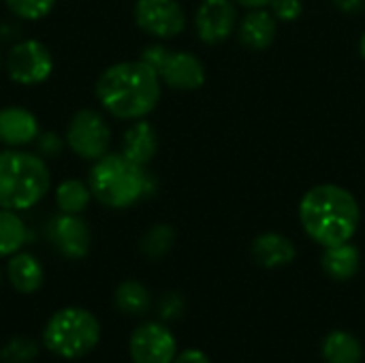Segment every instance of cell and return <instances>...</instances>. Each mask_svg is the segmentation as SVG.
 <instances>
[{"instance_id":"cell-1","label":"cell","mask_w":365,"mask_h":363,"mask_svg":"<svg viewBox=\"0 0 365 363\" xmlns=\"http://www.w3.org/2000/svg\"><path fill=\"white\" fill-rule=\"evenodd\" d=\"M160 77L143 60L107 66L94 86L96 98L107 113L120 120H141L160 101Z\"/></svg>"},{"instance_id":"cell-2","label":"cell","mask_w":365,"mask_h":363,"mask_svg":"<svg viewBox=\"0 0 365 363\" xmlns=\"http://www.w3.org/2000/svg\"><path fill=\"white\" fill-rule=\"evenodd\" d=\"M304 233L323 248L351 242L361 223L355 195L338 184L312 186L297 208Z\"/></svg>"},{"instance_id":"cell-3","label":"cell","mask_w":365,"mask_h":363,"mask_svg":"<svg viewBox=\"0 0 365 363\" xmlns=\"http://www.w3.org/2000/svg\"><path fill=\"white\" fill-rule=\"evenodd\" d=\"M88 186L101 205L126 210L154 195L156 180L143 165L133 163L122 152H107L94 160L88 175Z\"/></svg>"},{"instance_id":"cell-4","label":"cell","mask_w":365,"mask_h":363,"mask_svg":"<svg viewBox=\"0 0 365 363\" xmlns=\"http://www.w3.org/2000/svg\"><path fill=\"white\" fill-rule=\"evenodd\" d=\"M51 186V173L43 156L4 150L0 152V210L26 212L34 208Z\"/></svg>"},{"instance_id":"cell-5","label":"cell","mask_w":365,"mask_h":363,"mask_svg":"<svg viewBox=\"0 0 365 363\" xmlns=\"http://www.w3.org/2000/svg\"><path fill=\"white\" fill-rule=\"evenodd\" d=\"M101 342L98 319L79 306H68L49 317L43 327V344L60 359H81Z\"/></svg>"},{"instance_id":"cell-6","label":"cell","mask_w":365,"mask_h":363,"mask_svg":"<svg viewBox=\"0 0 365 363\" xmlns=\"http://www.w3.org/2000/svg\"><path fill=\"white\" fill-rule=\"evenodd\" d=\"M145 64H150L163 83H167L173 90H199L205 83V66L203 62L190 53V51H173L160 43L148 45L141 51V58Z\"/></svg>"},{"instance_id":"cell-7","label":"cell","mask_w":365,"mask_h":363,"mask_svg":"<svg viewBox=\"0 0 365 363\" xmlns=\"http://www.w3.org/2000/svg\"><path fill=\"white\" fill-rule=\"evenodd\" d=\"M111 128L96 109H79L66 126V145L81 160H98L109 152Z\"/></svg>"},{"instance_id":"cell-8","label":"cell","mask_w":365,"mask_h":363,"mask_svg":"<svg viewBox=\"0 0 365 363\" xmlns=\"http://www.w3.org/2000/svg\"><path fill=\"white\" fill-rule=\"evenodd\" d=\"M6 71L15 83L36 86L51 75L53 56L45 43L36 39H26L11 47L6 58Z\"/></svg>"},{"instance_id":"cell-9","label":"cell","mask_w":365,"mask_h":363,"mask_svg":"<svg viewBox=\"0 0 365 363\" xmlns=\"http://www.w3.org/2000/svg\"><path fill=\"white\" fill-rule=\"evenodd\" d=\"M178 353V340L163 321L141 323L128 338V355L133 363H173Z\"/></svg>"},{"instance_id":"cell-10","label":"cell","mask_w":365,"mask_h":363,"mask_svg":"<svg viewBox=\"0 0 365 363\" xmlns=\"http://www.w3.org/2000/svg\"><path fill=\"white\" fill-rule=\"evenodd\" d=\"M135 21L156 39H173L184 32L186 13L178 0H137Z\"/></svg>"},{"instance_id":"cell-11","label":"cell","mask_w":365,"mask_h":363,"mask_svg":"<svg viewBox=\"0 0 365 363\" xmlns=\"http://www.w3.org/2000/svg\"><path fill=\"white\" fill-rule=\"evenodd\" d=\"M47 237L51 246L64 257V259H83L90 250L92 235L88 229V223L79 218V214H64L60 212L53 216L47 225Z\"/></svg>"},{"instance_id":"cell-12","label":"cell","mask_w":365,"mask_h":363,"mask_svg":"<svg viewBox=\"0 0 365 363\" xmlns=\"http://www.w3.org/2000/svg\"><path fill=\"white\" fill-rule=\"evenodd\" d=\"M237 26L233 0H203L195 13L197 36L207 45H218L231 36Z\"/></svg>"},{"instance_id":"cell-13","label":"cell","mask_w":365,"mask_h":363,"mask_svg":"<svg viewBox=\"0 0 365 363\" xmlns=\"http://www.w3.org/2000/svg\"><path fill=\"white\" fill-rule=\"evenodd\" d=\"M38 137L36 116L24 107H4L0 109V143L6 148H21Z\"/></svg>"},{"instance_id":"cell-14","label":"cell","mask_w":365,"mask_h":363,"mask_svg":"<svg viewBox=\"0 0 365 363\" xmlns=\"http://www.w3.org/2000/svg\"><path fill=\"white\" fill-rule=\"evenodd\" d=\"M278 32V19L269 9H250L246 17L237 24V39L244 47L252 51L267 49Z\"/></svg>"},{"instance_id":"cell-15","label":"cell","mask_w":365,"mask_h":363,"mask_svg":"<svg viewBox=\"0 0 365 363\" xmlns=\"http://www.w3.org/2000/svg\"><path fill=\"white\" fill-rule=\"evenodd\" d=\"M252 259L257 265L265 267V270H280L291 265L297 259V248L295 244L282 235V233H261L255 242H252Z\"/></svg>"},{"instance_id":"cell-16","label":"cell","mask_w":365,"mask_h":363,"mask_svg":"<svg viewBox=\"0 0 365 363\" xmlns=\"http://www.w3.org/2000/svg\"><path fill=\"white\" fill-rule=\"evenodd\" d=\"M321 267H323L325 276H329L331 280L346 282V280H351V278H355L359 274V270H361V252L351 242L329 246V248L323 250Z\"/></svg>"},{"instance_id":"cell-17","label":"cell","mask_w":365,"mask_h":363,"mask_svg":"<svg viewBox=\"0 0 365 363\" xmlns=\"http://www.w3.org/2000/svg\"><path fill=\"white\" fill-rule=\"evenodd\" d=\"M6 278L17 293H36L45 282V270L30 252H15L6 263Z\"/></svg>"},{"instance_id":"cell-18","label":"cell","mask_w":365,"mask_h":363,"mask_svg":"<svg viewBox=\"0 0 365 363\" xmlns=\"http://www.w3.org/2000/svg\"><path fill=\"white\" fill-rule=\"evenodd\" d=\"M156 150H158V137L150 122L141 118L126 128L122 139V154L126 158L148 167V163H152V158L156 156Z\"/></svg>"},{"instance_id":"cell-19","label":"cell","mask_w":365,"mask_h":363,"mask_svg":"<svg viewBox=\"0 0 365 363\" xmlns=\"http://www.w3.org/2000/svg\"><path fill=\"white\" fill-rule=\"evenodd\" d=\"M321 355L325 363H361L364 344L355 334L346 329H334L323 338Z\"/></svg>"},{"instance_id":"cell-20","label":"cell","mask_w":365,"mask_h":363,"mask_svg":"<svg viewBox=\"0 0 365 363\" xmlns=\"http://www.w3.org/2000/svg\"><path fill=\"white\" fill-rule=\"evenodd\" d=\"M113 304L128 317H141L152 306V295L139 280H124L113 291Z\"/></svg>"},{"instance_id":"cell-21","label":"cell","mask_w":365,"mask_h":363,"mask_svg":"<svg viewBox=\"0 0 365 363\" xmlns=\"http://www.w3.org/2000/svg\"><path fill=\"white\" fill-rule=\"evenodd\" d=\"M28 242V227L17 212L0 210V259L13 257Z\"/></svg>"},{"instance_id":"cell-22","label":"cell","mask_w":365,"mask_h":363,"mask_svg":"<svg viewBox=\"0 0 365 363\" xmlns=\"http://www.w3.org/2000/svg\"><path fill=\"white\" fill-rule=\"evenodd\" d=\"M92 199V190L81 180H64L56 188V205L64 214H81Z\"/></svg>"},{"instance_id":"cell-23","label":"cell","mask_w":365,"mask_h":363,"mask_svg":"<svg viewBox=\"0 0 365 363\" xmlns=\"http://www.w3.org/2000/svg\"><path fill=\"white\" fill-rule=\"evenodd\" d=\"M175 244V231L171 225H154L145 231V235L141 237V252L152 259V261H158L163 259Z\"/></svg>"},{"instance_id":"cell-24","label":"cell","mask_w":365,"mask_h":363,"mask_svg":"<svg viewBox=\"0 0 365 363\" xmlns=\"http://www.w3.org/2000/svg\"><path fill=\"white\" fill-rule=\"evenodd\" d=\"M38 355V344L28 336H13L0 349V363H32Z\"/></svg>"},{"instance_id":"cell-25","label":"cell","mask_w":365,"mask_h":363,"mask_svg":"<svg viewBox=\"0 0 365 363\" xmlns=\"http://www.w3.org/2000/svg\"><path fill=\"white\" fill-rule=\"evenodd\" d=\"M56 0H6L9 11L19 17V19H28V21H38L45 15H49V11L53 9Z\"/></svg>"},{"instance_id":"cell-26","label":"cell","mask_w":365,"mask_h":363,"mask_svg":"<svg viewBox=\"0 0 365 363\" xmlns=\"http://www.w3.org/2000/svg\"><path fill=\"white\" fill-rule=\"evenodd\" d=\"M156 310H158V317H160L163 323L178 321V319H182V315L186 310V300L178 291H167V293L160 295V300L156 304Z\"/></svg>"},{"instance_id":"cell-27","label":"cell","mask_w":365,"mask_h":363,"mask_svg":"<svg viewBox=\"0 0 365 363\" xmlns=\"http://www.w3.org/2000/svg\"><path fill=\"white\" fill-rule=\"evenodd\" d=\"M269 11L272 15L282 21V24H291L295 19L302 17L304 13V2L302 0H272L269 2Z\"/></svg>"},{"instance_id":"cell-28","label":"cell","mask_w":365,"mask_h":363,"mask_svg":"<svg viewBox=\"0 0 365 363\" xmlns=\"http://www.w3.org/2000/svg\"><path fill=\"white\" fill-rule=\"evenodd\" d=\"M62 148H64V141H62V137L60 135H56V133H38V137H36V150H38V154L43 156V158H56L60 152H62Z\"/></svg>"},{"instance_id":"cell-29","label":"cell","mask_w":365,"mask_h":363,"mask_svg":"<svg viewBox=\"0 0 365 363\" xmlns=\"http://www.w3.org/2000/svg\"><path fill=\"white\" fill-rule=\"evenodd\" d=\"M173 363H212V359L199 349H186V351L175 355Z\"/></svg>"},{"instance_id":"cell-30","label":"cell","mask_w":365,"mask_h":363,"mask_svg":"<svg viewBox=\"0 0 365 363\" xmlns=\"http://www.w3.org/2000/svg\"><path fill=\"white\" fill-rule=\"evenodd\" d=\"M331 4L346 15H357L365 11V0H331Z\"/></svg>"},{"instance_id":"cell-31","label":"cell","mask_w":365,"mask_h":363,"mask_svg":"<svg viewBox=\"0 0 365 363\" xmlns=\"http://www.w3.org/2000/svg\"><path fill=\"white\" fill-rule=\"evenodd\" d=\"M233 2H237V4H242L244 9L250 11V9H267L272 0H233Z\"/></svg>"},{"instance_id":"cell-32","label":"cell","mask_w":365,"mask_h":363,"mask_svg":"<svg viewBox=\"0 0 365 363\" xmlns=\"http://www.w3.org/2000/svg\"><path fill=\"white\" fill-rule=\"evenodd\" d=\"M359 53H361V58L365 60V32L361 34V39H359Z\"/></svg>"},{"instance_id":"cell-33","label":"cell","mask_w":365,"mask_h":363,"mask_svg":"<svg viewBox=\"0 0 365 363\" xmlns=\"http://www.w3.org/2000/svg\"><path fill=\"white\" fill-rule=\"evenodd\" d=\"M0 282H2V274H0Z\"/></svg>"}]
</instances>
